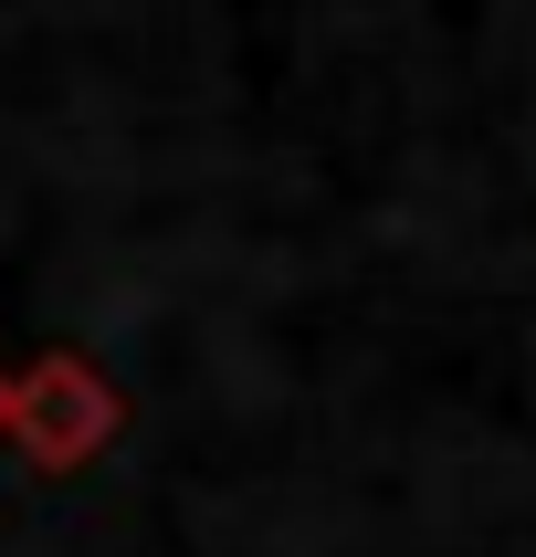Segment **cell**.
Returning a JSON list of instances; mask_svg holds the SVG:
<instances>
[{
	"mask_svg": "<svg viewBox=\"0 0 536 557\" xmlns=\"http://www.w3.org/2000/svg\"><path fill=\"white\" fill-rule=\"evenodd\" d=\"M0 432L22 442V463H42V473H85L95 453L126 432V389L95 369V358L53 347V358H32V369L11 379V410H0Z\"/></svg>",
	"mask_w": 536,
	"mask_h": 557,
	"instance_id": "cell-1",
	"label": "cell"
},
{
	"mask_svg": "<svg viewBox=\"0 0 536 557\" xmlns=\"http://www.w3.org/2000/svg\"><path fill=\"white\" fill-rule=\"evenodd\" d=\"M0 410H11V369H0Z\"/></svg>",
	"mask_w": 536,
	"mask_h": 557,
	"instance_id": "cell-2",
	"label": "cell"
}]
</instances>
